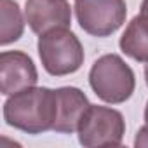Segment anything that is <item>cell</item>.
Returning a JSON list of instances; mask_svg holds the SVG:
<instances>
[{
  "label": "cell",
  "mask_w": 148,
  "mask_h": 148,
  "mask_svg": "<svg viewBox=\"0 0 148 148\" xmlns=\"http://www.w3.org/2000/svg\"><path fill=\"white\" fill-rule=\"evenodd\" d=\"M5 122L28 134L52 131L56 120V91L47 87H28L11 94L4 105Z\"/></svg>",
  "instance_id": "cell-1"
},
{
  "label": "cell",
  "mask_w": 148,
  "mask_h": 148,
  "mask_svg": "<svg viewBox=\"0 0 148 148\" xmlns=\"http://www.w3.org/2000/svg\"><path fill=\"white\" fill-rule=\"evenodd\" d=\"M37 49L44 70L52 77L75 73L84 63L82 44L66 26L42 33L38 37Z\"/></svg>",
  "instance_id": "cell-2"
},
{
  "label": "cell",
  "mask_w": 148,
  "mask_h": 148,
  "mask_svg": "<svg viewBox=\"0 0 148 148\" xmlns=\"http://www.w3.org/2000/svg\"><path fill=\"white\" fill-rule=\"evenodd\" d=\"M89 84L96 96L105 103L119 105L134 92V73L131 66L117 54L101 56L89 71Z\"/></svg>",
  "instance_id": "cell-3"
},
{
  "label": "cell",
  "mask_w": 148,
  "mask_h": 148,
  "mask_svg": "<svg viewBox=\"0 0 148 148\" xmlns=\"http://www.w3.org/2000/svg\"><path fill=\"white\" fill-rule=\"evenodd\" d=\"M79 141L87 148L119 146L125 132V122L120 112L91 105L79 124Z\"/></svg>",
  "instance_id": "cell-4"
},
{
  "label": "cell",
  "mask_w": 148,
  "mask_h": 148,
  "mask_svg": "<svg viewBox=\"0 0 148 148\" xmlns=\"http://www.w3.org/2000/svg\"><path fill=\"white\" fill-rule=\"evenodd\" d=\"M75 16L80 28L92 37H108L125 21V0H75Z\"/></svg>",
  "instance_id": "cell-5"
},
{
  "label": "cell",
  "mask_w": 148,
  "mask_h": 148,
  "mask_svg": "<svg viewBox=\"0 0 148 148\" xmlns=\"http://www.w3.org/2000/svg\"><path fill=\"white\" fill-rule=\"evenodd\" d=\"M38 80L32 58L21 51H4L0 54V87L2 94L11 96L33 87Z\"/></svg>",
  "instance_id": "cell-6"
},
{
  "label": "cell",
  "mask_w": 148,
  "mask_h": 148,
  "mask_svg": "<svg viewBox=\"0 0 148 148\" xmlns=\"http://www.w3.org/2000/svg\"><path fill=\"white\" fill-rule=\"evenodd\" d=\"M25 18L32 32L42 35L54 28H68L71 9L66 0H26Z\"/></svg>",
  "instance_id": "cell-7"
},
{
  "label": "cell",
  "mask_w": 148,
  "mask_h": 148,
  "mask_svg": "<svg viewBox=\"0 0 148 148\" xmlns=\"http://www.w3.org/2000/svg\"><path fill=\"white\" fill-rule=\"evenodd\" d=\"M91 106L87 96L77 87L56 89V120L52 131L71 134L79 129V124Z\"/></svg>",
  "instance_id": "cell-8"
},
{
  "label": "cell",
  "mask_w": 148,
  "mask_h": 148,
  "mask_svg": "<svg viewBox=\"0 0 148 148\" xmlns=\"http://www.w3.org/2000/svg\"><path fill=\"white\" fill-rule=\"evenodd\" d=\"M120 49L134 61H148V16H136L120 37Z\"/></svg>",
  "instance_id": "cell-9"
},
{
  "label": "cell",
  "mask_w": 148,
  "mask_h": 148,
  "mask_svg": "<svg viewBox=\"0 0 148 148\" xmlns=\"http://www.w3.org/2000/svg\"><path fill=\"white\" fill-rule=\"evenodd\" d=\"M0 14H2V30H0V44L9 45L16 42L25 30V21L19 5L14 0H0Z\"/></svg>",
  "instance_id": "cell-10"
},
{
  "label": "cell",
  "mask_w": 148,
  "mask_h": 148,
  "mask_svg": "<svg viewBox=\"0 0 148 148\" xmlns=\"http://www.w3.org/2000/svg\"><path fill=\"white\" fill-rule=\"evenodd\" d=\"M134 146H148V124L143 125L138 134H136V139H134Z\"/></svg>",
  "instance_id": "cell-11"
},
{
  "label": "cell",
  "mask_w": 148,
  "mask_h": 148,
  "mask_svg": "<svg viewBox=\"0 0 148 148\" xmlns=\"http://www.w3.org/2000/svg\"><path fill=\"white\" fill-rule=\"evenodd\" d=\"M141 14L148 16V0H143V4H141Z\"/></svg>",
  "instance_id": "cell-12"
},
{
  "label": "cell",
  "mask_w": 148,
  "mask_h": 148,
  "mask_svg": "<svg viewBox=\"0 0 148 148\" xmlns=\"http://www.w3.org/2000/svg\"><path fill=\"white\" fill-rule=\"evenodd\" d=\"M145 80H146V86H148V61L145 64Z\"/></svg>",
  "instance_id": "cell-13"
},
{
  "label": "cell",
  "mask_w": 148,
  "mask_h": 148,
  "mask_svg": "<svg viewBox=\"0 0 148 148\" xmlns=\"http://www.w3.org/2000/svg\"><path fill=\"white\" fill-rule=\"evenodd\" d=\"M145 120H146V124H148V103H146V108H145Z\"/></svg>",
  "instance_id": "cell-14"
}]
</instances>
